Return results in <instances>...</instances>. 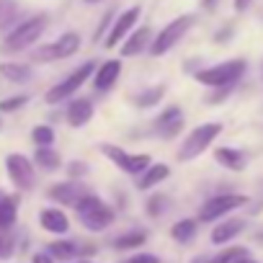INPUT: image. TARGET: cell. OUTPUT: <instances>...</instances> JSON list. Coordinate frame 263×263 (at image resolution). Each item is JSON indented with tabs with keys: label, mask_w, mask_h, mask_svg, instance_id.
Segmentation results:
<instances>
[{
	"label": "cell",
	"mask_w": 263,
	"mask_h": 263,
	"mask_svg": "<svg viewBox=\"0 0 263 263\" xmlns=\"http://www.w3.org/2000/svg\"><path fill=\"white\" fill-rule=\"evenodd\" d=\"M137 18H140V8H137V6H132V8L121 11V16H116V21H114V26H111L108 36H106V49L119 47V44L129 36V31L135 29Z\"/></svg>",
	"instance_id": "7c38bea8"
},
{
	"label": "cell",
	"mask_w": 263,
	"mask_h": 263,
	"mask_svg": "<svg viewBox=\"0 0 263 263\" xmlns=\"http://www.w3.org/2000/svg\"><path fill=\"white\" fill-rule=\"evenodd\" d=\"M31 263H54V260L49 258V253H34Z\"/></svg>",
	"instance_id": "d590c367"
},
{
	"label": "cell",
	"mask_w": 263,
	"mask_h": 263,
	"mask_svg": "<svg viewBox=\"0 0 263 263\" xmlns=\"http://www.w3.org/2000/svg\"><path fill=\"white\" fill-rule=\"evenodd\" d=\"M196 230H199V222L196 219H178L173 227H171V237L176 242H191L196 237Z\"/></svg>",
	"instance_id": "484cf974"
},
{
	"label": "cell",
	"mask_w": 263,
	"mask_h": 263,
	"mask_svg": "<svg viewBox=\"0 0 263 263\" xmlns=\"http://www.w3.org/2000/svg\"><path fill=\"white\" fill-rule=\"evenodd\" d=\"M214 3H217V0H204V6H206V8H209V6H214Z\"/></svg>",
	"instance_id": "b9f144b4"
},
{
	"label": "cell",
	"mask_w": 263,
	"mask_h": 263,
	"mask_svg": "<svg viewBox=\"0 0 263 263\" xmlns=\"http://www.w3.org/2000/svg\"><path fill=\"white\" fill-rule=\"evenodd\" d=\"M16 217H18V196L0 194V232L13 230Z\"/></svg>",
	"instance_id": "603a6c76"
},
{
	"label": "cell",
	"mask_w": 263,
	"mask_h": 263,
	"mask_svg": "<svg viewBox=\"0 0 263 263\" xmlns=\"http://www.w3.org/2000/svg\"><path fill=\"white\" fill-rule=\"evenodd\" d=\"M150 42H153L150 26L135 29V31H132V34L121 42V57H137V54H142L145 49H150Z\"/></svg>",
	"instance_id": "2e32d148"
},
{
	"label": "cell",
	"mask_w": 263,
	"mask_h": 263,
	"mask_svg": "<svg viewBox=\"0 0 263 263\" xmlns=\"http://www.w3.org/2000/svg\"><path fill=\"white\" fill-rule=\"evenodd\" d=\"M101 153H103L119 171H124L126 176H142V173L150 168V163H153V155H150V153H129V150H124V147H119V145H111V142L101 145Z\"/></svg>",
	"instance_id": "52a82bcc"
},
{
	"label": "cell",
	"mask_w": 263,
	"mask_h": 263,
	"mask_svg": "<svg viewBox=\"0 0 263 263\" xmlns=\"http://www.w3.org/2000/svg\"><path fill=\"white\" fill-rule=\"evenodd\" d=\"M31 163H34V168H39L44 173H57L62 168V155L54 147H36Z\"/></svg>",
	"instance_id": "d6986e66"
},
{
	"label": "cell",
	"mask_w": 263,
	"mask_h": 263,
	"mask_svg": "<svg viewBox=\"0 0 263 263\" xmlns=\"http://www.w3.org/2000/svg\"><path fill=\"white\" fill-rule=\"evenodd\" d=\"M219 135H222V124H219V121L199 124L196 129H191L189 135H186V140L181 142L176 158H178L181 163H191V160H196L199 155H204V153L212 147V142H214Z\"/></svg>",
	"instance_id": "3957f363"
},
{
	"label": "cell",
	"mask_w": 263,
	"mask_h": 263,
	"mask_svg": "<svg viewBox=\"0 0 263 263\" xmlns=\"http://www.w3.org/2000/svg\"><path fill=\"white\" fill-rule=\"evenodd\" d=\"M39 224L49 235H67L70 232V217L62 206H47L39 214Z\"/></svg>",
	"instance_id": "5bb4252c"
},
{
	"label": "cell",
	"mask_w": 263,
	"mask_h": 263,
	"mask_svg": "<svg viewBox=\"0 0 263 263\" xmlns=\"http://www.w3.org/2000/svg\"><path fill=\"white\" fill-rule=\"evenodd\" d=\"M108 21H111V13H108V16H106V18H103V21H101V26H98V31H96V36H93V39H96V42H98V39H101V34H103V31H106V26H108Z\"/></svg>",
	"instance_id": "8d00e7d4"
},
{
	"label": "cell",
	"mask_w": 263,
	"mask_h": 263,
	"mask_svg": "<svg viewBox=\"0 0 263 263\" xmlns=\"http://www.w3.org/2000/svg\"><path fill=\"white\" fill-rule=\"evenodd\" d=\"M31 142L34 147H54V129L49 124H36L31 129Z\"/></svg>",
	"instance_id": "83f0119b"
},
{
	"label": "cell",
	"mask_w": 263,
	"mask_h": 263,
	"mask_svg": "<svg viewBox=\"0 0 263 263\" xmlns=\"http://www.w3.org/2000/svg\"><path fill=\"white\" fill-rule=\"evenodd\" d=\"M78 49H80V34H75V31H65L57 42H52L54 60H67V57L78 54Z\"/></svg>",
	"instance_id": "cb8c5ba5"
},
{
	"label": "cell",
	"mask_w": 263,
	"mask_h": 263,
	"mask_svg": "<svg viewBox=\"0 0 263 263\" xmlns=\"http://www.w3.org/2000/svg\"><path fill=\"white\" fill-rule=\"evenodd\" d=\"M6 173H8V181L18 191H31L36 183V168H34L31 158H26L24 153L6 155Z\"/></svg>",
	"instance_id": "ba28073f"
},
{
	"label": "cell",
	"mask_w": 263,
	"mask_h": 263,
	"mask_svg": "<svg viewBox=\"0 0 263 263\" xmlns=\"http://www.w3.org/2000/svg\"><path fill=\"white\" fill-rule=\"evenodd\" d=\"M47 24H49V18H47L44 13L31 16V18L16 24V26L8 31V36L3 39V52L16 54V52H24V49L34 47V44L42 39V34L47 31Z\"/></svg>",
	"instance_id": "7a4b0ae2"
},
{
	"label": "cell",
	"mask_w": 263,
	"mask_h": 263,
	"mask_svg": "<svg viewBox=\"0 0 263 263\" xmlns=\"http://www.w3.org/2000/svg\"><path fill=\"white\" fill-rule=\"evenodd\" d=\"M119 78H121V60H106V62H101L93 70L90 80H93V88L98 93H106V90H111L116 85Z\"/></svg>",
	"instance_id": "4fadbf2b"
},
{
	"label": "cell",
	"mask_w": 263,
	"mask_h": 263,
	"mask_svg": "<svg viewBox=\"0 0 263 263\" xmlns=\"http://www.w3.org/2000/svg\"><path fill=\"white\" fill-rule=\"evenodd\" d=\"M16 255V237L11 230L0 232V260H11Z\"/></svg>",
	"instance_id": "f546056e"
},
{
	"label": "cell",
	"mask_w": 263,
	"mask_h": 263,
	"mask_svg": "<svg viewBox=\"0 0 263 263\" xmlns=\"http://www.w3.org/2000/svg\"><path fill=\"white\" fill-rule=\"evenodd\" d=\"M242 230H245V222H242V219H222L219 224L212 227L209 240H212L214 245H227V242L235 240Z\"/></svg>",
	"instance_id": "e0dca14e"
},
{
	"label": "cell",
	"mask_w": 263,
	"mask_h": 263,
	"mask_svg": "<svg viewBox=\"0 0 263 263\" xmlns=\"http://www.w3.org/2000/svg\"><path fill=\"white\" fill-rule=\"evenodd\" d=\"M240 255H248V250H245V248H224L222 253H217V255L212 258V263H232V260L240 258Z\"/></svg>",
	"instance_id": "d6a6232c"
},
{
	"label": "cell",
	"mask_w": 263,
	"mask_h": 263,
	"mask_svg": "<svg viewBox=\"0 0 263 263\" xmlns=\"http://www.w3.org/2000/svg\"><path fill=\"white\" fill-rule=\"evenodd\" d=\"M194 24H196V16L194 13H183V16H178V18H173L153 42H150V54L153 57H163V54H168L191 29H194Z\"/></svg>",
	"instance_id": "5b68a950"
},
{
	"label": "cell",
	"mask_w": 263,
	"mask_h": 263,
	"mask_svg": "<svg viewBox=\"0 0 263 263\" xmlns=\"http://www.w3.org/2000/svg\"><path fill=\"white\" fill-rule=\"evenodd\" d=\"M85 3H101V0H85Z\"/></svg>",
	"instance_id": "7bdbcfd3"
},
{
	"label": "cell",
	"mask_w": 263,
	"mask_h": 263,
	"mask_svg": "<svg viewBox=\"0 0 263 263\" xmlns=\"http://www.w3.org/2000/svg\"><path fill=\"white\" fill-rule=\"evenodd\" d=\"M119 263H160V258L153 255V253H137V255L124 258V260H119Z\"/></svg>",
	"instance_id": "e575fe53"
},
{
	"label": "cell",
	"mask_w": 263,
	"mask_h": 263,
	"mask_svg": "<svg viewBox=\"0 0 263 263\" xmlns=\"http://www.w3.org/2000/svg\"><path fill=\"white\" fill-rule=\"evenodd\" d=\"M245 204H248V196H242V194H219V196H212L209 201L201 204L199 219L201 222H217L224 214H230V212H235Z\"/></svg>",
	"instance_id": "9c48e42d"
},
{
	"label": "cell",
	"mask_w": 263,
	"mask_h": 263,
	"mask_svg": "<svg viewBox=\"0 0 263 263\" xmlns=\"http://www.w3.org/2000/svg\"><path fill=\"white\" fill-rule=\"evenodd\" d=\"M75 214H78V222H80L88 232H103V230H108V227L114 224V219H116V212H114L101 196H96L93 191L78 201Z\"/></svg>",
	"instance_id": "6da1fadb"
},
{
	"label": "cell",
	"mask_w": 263,
	"mask_h": 263,
	"mask_svg": "<svg viewBox=\"0 0 263 263\" xmlns=\"http://www.w3.org/2000/svg\"><path fill=\"white\" fill-rule=\"evenodd\" d=\"M165 85H153V88H147V90H142V93H137L135 98V106H140V108H150V106H158L163 98H165Z\"/></svg>",
	"instance_id": "4316f807"
},
{
	"label": "cell",
	"mask_w": 263,
	"mask_h": 263,
	"mask_svg": "<svg viewBox=\"0 0 263 263\" xmlns=\"http://www.w3.org/2000/svg\"><path fill=\"white\" fill-rule=\"evenodd\" d=\"M248 3H250V0H235V8H237V11H242Z\"/></svg>",
	"instance_id": "ab89813d"
},
{
	"label": "cell",
	"mask_w": 263,
	"mask_h": 263,
	"mask_svg": "<svg viewBox=\"0 0 263 263\" xmlns=\"http://www.w3.org/2000/svg\"><path fill=\"white\" fill-rule=\"evenodd\" d=\"M90 194V189L83 183V181H60V183H52L49 189H47V199L49 201H54V204H60V206H78V201L83 199V196H88Z\"/></svg>",
	"instance_id": "30bf717a"
},
{
	"label": "cell",
	"mask_w": 263,
	"mask_h": 263,
	"mask_svg": "<svg viewBox=\"0 0 263 263\" xmlns=\"http://www.w3.org/2000/svg\"><path fill=\"white\" fill-rule=\"evenodd\" d=\"M168 176H171V165H165V163H150V168L142 176H137V189L140 191H150V189L160 186Z\"/></svg>",
	"instance_id": "ac0fdd59"
},
{
	"label": "cell",
	"mask_w": 263,
	"mask_h": 263,
	"mask_svg": "<svg viewBox=\"0 0 263 263\" xmlns=\"http://www.w3.org/2000/svg\"><path fill=\"white\" fill-rule=\"evenodd\" d=\"M191 263H212V255H196L191 258Z\"/></svg>",
	"instance_id": "74e56055"
},
{
	"label": "cell",
	"mask_w": 263,
	"mask_h": 263,
	"mask_svg": "<svg viewBox=\"0 0 263 263\" xmlns=\"http://www.w3.org/2000/svg\"><path fill=\"white\" fill-rule=\"evenodd\" d=\"M145 242H147V230H129V232H121L119 237L111 240V245L116 250H135Z\"/></svg>",
	"instance_id": "d4e9b609"
},
{
	"label": "cell",
	"mask_w": 263,
	"mask_h": 263,
	"mask_svg": "<svg viewBox=\"0 0 263 263\" xmlns=\"http://www.w3.org/2000/svg\"><path fill=\"white\" fill-rule=\"evenodd\" d=\"M186 124V116L178 106H168L155 121H153V129H155V135L163 137V140H173L181 135V129Z\"/></svg>",
	"instance_id": "8fae6325"
},
{
	"label": "cell",
	"mask_w": 263,
	"mask_h": 263,
	"mask_svg": "<svg viewBox=\"0 0 263 263\" xmlns=\"http://www.w3.org/2000/svg\"><path fill=\"white\" fill-rule=\"evenodd\" d=\"M16 13H18V6L13 0H0V31L16 21Z\"/></svg>",
	"instance_id": "f1b7e54d"
},
{
	"label": "cell",
	"mask_w": 263,
	"mask_h": 263,
	"mask_svg": "<svg viewBox=\"0 0 263 263\" xmlns=\"http://www.w3.org/2000/svg\"><path fill=\"white\" fill-rule=\"evenodd\" d=\"M67 173H70V181H83L85 176H88V165H85V160H72V165H67Z\"/></svg>",
	"instance_id": "836d02e7"
},
{
	"label": "cell",
	"mask_w": 263,
	"mask_h": 263,
	"mask_svg": "<svg viewBox=\"0 0 263 263\" xmlns=\"http://www.w3.org/2000/svg\"><path fill=\"white\" fill-rule=\"evenodd\" d=\"M232 263H258L255 258H250V255H240V258H235Z\"/></svg>",
	"instance_id": "f35d334b"
},
{
	"label": "cell",
	"mask_w": 263,
	"mask_h": 263,
	"mask_svg": "<svg viewBox=\"0 0 263 263\" xmlns=\"http://www.w3.org/2000/svg\"><path fill=\"white\" fill-rule=\"evenodd\" d=\"M165 204H168V196L155 194V196H150V199H147L145 209H147V214H150V217H160V214L165 212Z\"/></svg>",
	"instance_id": "1f68e13d"
},
{
	"label": "cell",
	"mask_w": 263,
	"mask_h": 263,
	"mask_svg": "<svg viewBox=\"0 0 263 263\" xmlns=\"http://www.w3.org/2000/svg\"><path fill=\"white\" fill-rule=\"evenodd\" d=\"M93 70H96V62H83L80 67H75L65 80H60L57 85H52L47 93H44V101L49 103V106H57V103H62V101H67V98H72L90 78H93Z\"/></svg>",
	"instance_id": "8992f818"
},
{
	"label": "cell",
	"mask_w": 263,
	"mask_h": 263,
	"mask_svg": "<svg viewBox=\"0 0 263 263\" xmlns=\"http://www.w3.org/2000/svg\"><path fill=\"white\" fill-rule=\"evenodd\" d=\"M93 114H96V106H93L90 98H72V101L67 103L65 121H67L72 129H80V126H85V124L93 119Z\"/></svg>",
	"instance_id": "9a60e30c"
},
{
	"label": "cell",
	"mask_w": 263,
	"mask_h": 263,
	"mask_svg": "<svg viewBox=\"0 0 263 263\" xmlns=\"http://www.w3.org/2000/svg\"><path fill=\"white\" fill-rule=\"evenodd\" d=\"M26 103H29V96H26V93H21V96H8V98L0 101V111H3V114H13V111L24 108Z\"/></svg>",
	"instance_id": "4dcf8cb0"
},
{
	"label": "cell",
	"mask_w": 263,
	"mask_h": 263,
	"mask_svg": "<svg viewBox=\"0 0 263 263\" xmlns=\"http://www.w3.org/2000/svg\"><path fill=\"white\" fill-rule=\"evenodd\" d=\"M214 160H217L222 168L235 171V173H240V171L248 168L245 153H240V150H235V147H217V150H214Z\"/></svg>",
	"instance_id": "ffe728a7"
},
{
	"label": "cell",
	"mask_w": 263,
	"mask_h": 263,
	"mask_svg": "<svg viewBox=\"0 0 263 263\" xmlns=\"http://www.w3.org/2000/svg\"><path fill=\"white\" fill-rule=\"evenodd\" d=\"M72 263H93L90 258H78V260H72Z\"/></svg>",
	"instance_id": "60d3db41"
},
{
	"label": "cell",
	"mask_w": 263,
	"mask_h": 263,
	"mask_svg": "<svg viewBox=\"0 0 263 263\" xmlns=\"http://www.w3.org/2000/svg\"><path fill=\"white\" fill-rule=\"evenodd\" d=\"M245 67H248L245 60H227V62H219V65L199 70L194 78H196V83H201L206 88H214V90L217 88H232L242 78Z\"/></svg>",
	"instance_id": "277c9868"
},
{
	"label": "cell",
	"mask_w": 263,
	"mask_h": 263,
	"mask_svg": "<svg viewBox=\"0 0 263 263\" xmlns=\"http://www.w3.org/2000/svg\"><path fill=\"white\" fill-rule=\"evenodd\" d=\"M47 253H49V258L57 263V260H78V255L83 258V248L78 245V242H72V240H54V242H49L47 245Z\"/></svg>",
	"instance_id": "7402d4cb"
},
{
	"label": "cell",
	"mask_w": 263,
	"mask_h": 263,
	"mask_svg": "<svg viewBox=\"0 0 263 263\" xmlns=\"http://www.w3.org/2000/svg\"><path fill=\"white\" fill-rule=\"evenodd\" d=\"M0 75H3L8 83L24 85L34 78V67L26 62H0Z\"/></svg>",
	"instance_id": "44dd1931"
},
{
	"label": "cell",
	"mask_w": 263,
	"mask_h": 263,
	"mask_svg": "<svg viewBox=\"0 0 263 263\" xmlns=\"http://www.w3.org/2000/svg\"><path fill=\"white\" fill-rule=\"evenodd\" d=\"M0 129H3V119H0Z\"/></svg>",
	"instance_id": "ee69618b"
}]
</instances>
